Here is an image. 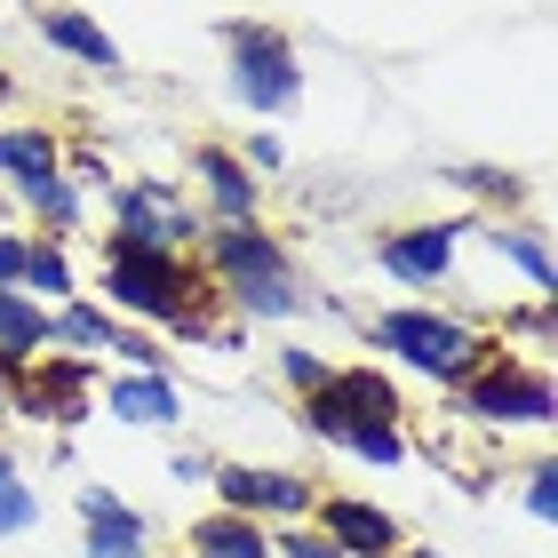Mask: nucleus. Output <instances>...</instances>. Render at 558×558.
Masks as SVG:
<instances>
[{
    "instance_id": "dca6fc26",
    "label": "nucleus",
    "mask_w": 558,
    "mask_h": 558,
    "mask_svg": "<svg viewBox=\"0 0 558 558\" xmlns=\"http://www.w3.org/2000/svg\"><path fill=\"white\" fill-rule=\"evenodd\" d=\"M112 336H120V319L96 295H72L48 312V351H64V360H112Z\"/></svg>"
},
{
    "instance_id": "39448f33",
    "label": "nucleus",
    "mask_w": 558,
    "mask_h": 558,
    "mask_svg": "<svg viewBox=\"0 0 558 558\" xmlns=\"http://www.w3.org/2000/svg\"><path fill=\"white\" fill-rule=\"evenodd\" d=\"M454 399H463V415L487 423V430H511V423L550 430V423H558V384H550V367L511 360V343H495L487 360L454 384Z\"/></svg>"
},
{
    "instance_id": "ddd939ff",
    "label": "nucleus",
    "mask_w": 558,
    "mask_h": 558,
    "mask_svg": "<svg viewBox=\"0 0 558 558\" xmlns=\"http://www.w3.org/2000/svg\"><path fill=\"white\" fill-rule=\"evenodd\" d=\"M96 415H112L120 430H175L184 423V384H175V367H112L96 384Z\"/></svg>"
},
{
    "instance_id": "b1692460",
    "label": "nucleus",
    "mask_w": 558,
    "mask_h": 558,
    "mask_svg": "<svg viewBox=\"0 0 558 558\" xmlns=\"http://www.w3.org/2000/svg\"><path fill=\"white\" fill-rule=\"evenodd\" d=\"M343 463H367V471H399V463H415V447H408V423H360L351 439L336 447Z\"/></svg>"
},
{
    "instance_id": "cd10ccee",
    "label": "nucleus",
    "mask_w": 558,
    "mask_h": 558,
    "mask_svg": "<svg viewBox=\"0 0 558 558\" xmlns=\"http://www.w3.org/2000/svg\"><path fill=\"white\" fill-rule=\"evenodd\" d=\"M271 558H343V550L327 543L312 519H295V526H271Z\"/></svg>"
},
{
    "instance_id": "1a4fd4ad",
    "label": "nucleus",
    "mask_w": 558,
    "mask_h": 558,
    "mask_svg": "<svg viewBox=\"0 0 558 558\" xmlns=\"http://www.w3.org/2000/svg\"><path fill=\"white\" fill-rule=\"evenodd\" d=\"M471 223L463 216H423V223H391V232H375V271L391 279V288L408 295H439L454 279V256H463Z\"/></svg>"
},
{
    "instance_id": "9b49d317",
    "label": "nucleus",
    "mask_w": 558,
    "mask_h": 558,
    "mask_svg": "<svg viewBox=\"0 0 558 558\" xmlns=\"http://www.w3.org/2000/svg\"><path fill=\"white\" fill-rule=\"evenodd\" d=\"M72 511H81V558H160V519L129 502L120 487H88L72 495Z\"/></svg>"
},
{
    "instance_id": "6e6552de",
    "label": "nucleus",
    "mask_w": 558,
    "mask_h": 558,
    "mask_svg": "<svg viewBox=\"0 0 558 558\" xmlns=\"http://www.w3.org/2000/svg\"><path fill=\"white\" fill-rule=\"evenodd\" d=\"M295 415H303V430H312V439L343 447L360 423H408V391H399L375 360H360V367H336Z\"/></svg>"
},
{
    "instance_id": "393cba45",
    "label": "nucleus",
    "mask_w": 558,
    "mask_h": 558,
    "mask_svg": "<svg viewBox=\"0 0 558 558\" xmlns=\"http://www.w3.org/2000/svg\"><path fill=\"white\" fill-rule=\"evenodd\" d=\"M519 511L535 526H558V454H526L519 463Z\"/></svg>"
},
{
    "instance_id": "2f4dec72",
    "label": "nucleus",
    "mask_w": 558,
    "mask_h": 558,
    "mask_svg": "<svg viewBox=\"0 0 558 558\" xmlns=\"http://www.w3.org/2000/svg\"><path fill=\"white\" fill-rule=\"evenodd\" d=\"M24 232H0V288H24Z\"/></svg>"
},
{
    "instance_id": "72a5a7b5",
    "label": "nucleus",
    "mask_w": 558,
    "mask_h": 558,
    "mask_svg": "<svg viewBox=\"0 0 558 558\" xmlns=\"http://www.w3.org/2000/svg\"><path fill=\"white\" fill-rule=\"evenodd\" d=\"M175 558H184V550H175Z\"/></svg>"
},
{
    "instance_id": "412c9836",
    "label": "nucleus",
    "mask_w": 558,
    "mask_h": 558,
    "mask_svg": "<svg viewBox=\"0 0 558 558\" xmlns=\"http://www.w3.org/2000/svg\"><path fill=\"white\" fill-rule=\"evenodd\" d=\"M16 199L33 208L40 240H72V232H81V216H88V199H81V184H72L64 168H57V175H40V184H24Z\"/></svg>"
},
{
    "instance_id": "9d476101",
    "label": "nucleus",
    "mask_w": 558,
    "mask_h": 558,
    "mask_svg": "<svg viewBox=\"0 0 558 558\" xmlns=\"http://www.w3.org/2000/svg\"><path fill=\"white\" fill-rule=\"evenodd\" d=\"M208 487H216V511H240V519H264V526H295V519H312V502H319V478L312 471L232 463V454L208 471Z\"/></svg>"
},
{
    "instance_id": "aec40b11",
    "label": "nucleus",
    "mask_w": 558,
    "mask_h": 558,
    "mask_svg": "<svg viewBox=\"0 0 558 558\" xmlns=\"http://www.w3.org/2000/svg\"><path fill=\"white\" fill-rule=\"evenodd\" d=\"M48 351V303L24 288H0V367H33Z\"/></svg>"
},
{
    "instance_id": "f257e3e1",
    "label": "nucleus",
    "mask_w": 558,
    "mask_h": 558,
    "mask_svg": "<svg viewBox=\"0 0 558 558\" xmlns=\"http://www.w3.org/2000/svg\"><path fill=\"white\" fill-rule=\"evenodd\" d=\"M96 303L112 319L120 312L151 319L160 336L184 319H223V295L199 271V256H168V247H136V240H112V232H105V256H96Z\"/></svg>"
},
{
    "instance_id": "7c9ffc66",
    "label": "nucleus",
    "mask_w": 558,
    "mask_h": 558,
    "mask_svg": "<svg viewBox=\"0 0 558 558\" xmlns=\"http://www.w3.org/2000/svg\"><path fill=\"white\" fill-rule=\"evenodd\" d=\"M168 478H175V487H208V471H216V454L208 447H175L168 454V463H160Z\"/></svg>"
},
{
    "instance_id": "4468645a",
    "label": "nucleus",
    "mask_w": 558,
    "mask_h": 558,
    "mask_svg": "<svg viewBox=\"0 0 558 558\" xmlns=\"http://www.w3.org/2000/svg\"><path fill=\"white\" fill-rule=\"evenodd\" d=\"M24 24L57 48V57H72V64H88V72H129V57H120V40L96 24L88 9H72V0H33L24 9Z\"/></svg>"
},
{
    "instance_id": "5701e85b",
    "label": "nucleus",
    "mask_w": 558,
    "mask_h": 558,
    "mask_svg": "<svg viewBox=\"0 0 558 558\" xmlns=\"http://www.w3.org/2000/svg\"><path fill=\"white\" fill-rule=\"evenodd\" d=\"M40 519H48V511H40V487L24 478V454L0 447V543H24Z\"/></svg>"
},
{
    "instance_id": "7ed1b4c3",
    "label": "nucleus",
    "mask_w": 558,
    "mask_h": 558,
    "mask_svg": "<svg viewBox=\"0 0 558 558\" xmlns=\"http://www.w3.org/2000/svg\"><path fill=\"white\" fill-rule=\"evenodd\" d=\"M360 336H367V351H384V360L415 367L423 384H439V391H454V384H463V375L502 343L495 327L447 312V303H391V312L360 319Z\"/></svg>"
},
{
    "instance_id": "473e14b6",
    "label": "nucleus",
    "mask_w": 558,
    "mask_h": 558,
    "mask_svg": "<svg viewBox=\"0 0 558 558\" xmlns=\"http://www.w3.org/2000/svg\"><path fill=\"white\" fill-rule=\"evenodd\" d=\"M399 558H447V550H430V543H408V550H399Z\"/></svg>"
},
{
    "instance_id": "2eb2a0df",
    "label": "nucleus",
    "mask_w": 558,
    "mask_h": 558,
    "mask_svg": "<svg viewBox=\"0 0 558 558\" xmlns=\"http://www.w3.org/2000/svg\"><path fill=\"white\" fill-rule=\"evenodd\" d=\"M192 175H199V199H208V223H264V184L240 168L232 144H192Z\"/></svg>"
},
{
    "instance_id": "0eeeda50",
    "label": "nucleus",
    "mask_w": 558,
    "mask_h": 558,
    "mask_svg": "<svg viewBox=\"0 0 558 558\" xmlns=\"http://www.w3.org/2000/svg\"><path fill=\"white\" fill-rule=\"evenodd\" d=\"M96 360H64V351H40L33 367H16L9 375V415L16 423H40V430H57V439H72L88 415H96Z\"/></svg>"
},
{
    "instance_id": "bb28decb",
    "label": "nucleus",
    "mask_w": 558,
    "mask_h": 558,
    "mask_svg": "<svg viewBox=\"0 0 558 558\" xmlns=\"http://www.w3.org/2000/svg\"><path fill=\"white\" fill-rule=\"evenodd\" d=\"M447 184H463V192H495L502 208H519V199H526V175H511V168H447Z\"/></svg>"
},
{
    "instance_id": "423d86ee",
    "label": "nucleus",
    "mask_w": 558,
    "mask_h": 558,
    "mask_svg": "<svg viewBox=\"0 0 558 558\" xmlns=\"http://www.w3.org/2000/svg\"><path fill=\"white\" fill-rule=\"evenodd\" d=\"M112 240H136V247H168V256H199V240H208V216L192 208L175 184H151V175H120L105 192Z\"/></svg>"
},
{
    "instance_id": "a878e982",
    "label": "nucleus",
    "mask_w": 558,
    "mask_h": 558,
    "mask_svg": "<svg viewBox=\"0 0 558 558\" xmlns=\"http://www.w3.org/2000/svg\"><path fill=\"white\" fill-rule=\"evenodd\" d=\"M327 375H336V360H327V351H312V343H279V384H288L295 399H312Z\"/></svg>"
},
{
    "instance_id": "6ab92c4d",
    "label": "nucleus",
    "mask_w": 558,
    "mask_h": 558,
    "mask_svg": "<svg viewBox=\"0 0 558 558\" xmlns=\"http://www.w3.org/2000/svg\"><path fill=\"white\" fill-rule=\"evenodd\" d=\"M487 247H495V256L502 264H511L519 279H526V288H535L543 303H550V288H558V264H550V240H543V223H487Z\"/></svg>"
},
{
    "instance_id": "f8f14e48",
    "label": "nucleus",
    "mask_w": 558,
    "mask_h": 558,
    "mask_svg": "<svg viewBox=\"0 0 558 558\" xmlns=\"http://www.w3.org/2000/svg\"><path fill=\"white\" fill-rule=\"evenodd\" d=\"M312 526H319L343 558H399V550H408V519L384 511L375 495H336V487H319Z\"/></svg>"
},
{
    "instance_id": "f3484780",
    "label": "nucleus",
    "mask_w": 558,
    "mask_h": 558,
    "mask_svg": "<svg viewBox=\"0 0 558 558\" xmlns=\"http://www.w3.org/2000/svg\"><path fill=\"white\" fill-rule=\"evenodd\" d=\"M184 558H271V526L240 511H199L184 526Z\"/></svg>"
},
{
    "instance_id": "c85d7f7f",
    "label": "nucleus",
    "mask_w": 558,
    "mask_h": 558,
    "mask_svg": "<svg viewBox=\"0 0 558 558\" xmlns=\"http://www.w3.org/2000/svg\"><path fill=\"white\" fill-rule=\"evenodd\" d=\"M240 168H247V175H256V184H264V175H279V168H288V144H279L271 129L240 136Z\"/></svg>"
},
{
    "instance_id": "4be33fe9",
    "label": "nucleus",
    "mask_w": 558,
    "mask_h": 558,
    "mask_svg": "<svg viewBox=\"0 0 558 558\" xmlns=\"http://www.w3.org/2000/svg\"><path fill=\"white\" fill-rule=\"evenodd\" d=\"M24 295L48 303V312L81 295V271H72V247L64 240H33V247H24Z\"/></svg>"
},
{
    "instance_id": "20e7f679",
    "label": "nucleus",
    "mask_w": 558,
    "mask_h": 558,
    "mask_svg": "<svg viewBox=\"0 0 558 558\" xmlns=\"http://www.w3.org/2000/svg\"><path fill=\"white\" fill-rule=\"evenodd\" d=\"M216 40H223V88H232V105L247 120H279V112L303 105V57H295V40L279 33V24L223 16Z\"/></svg>"
},
{
    "instance_id": "f03ea898",
    "label": "nucleus",
    "mask_w": 558,
    "mask_h": 558,
    "mask_svg": "<svg viewBox=\"0 0 558 558\" xmlns=\"http://www.w3.org/2000/svg\"><path fill=\"white\" fill-rule=\"evenodd\" d=\"M199 271L216 279V295L232 303L240 319H303L312 312V288H303L295 271V247L264 232V223H208V240H199Z\"/></svg>"
},
{
    "instance_id": "a211bd4d",
    "label": "nucleus",
    "mask_w": 558,
    "mask_h": 558,
    "mask_svg": "<svg viewBox=\"0 0 558 558\" xmlns=\"http://www.w3.org/2000/svg\"><path fill=\"white\" fill-rule=\"evenodd\" d=\"M64 168V136L57 129H40V120H9L0 129V175L24 192V184H40V175H57Z\"/></svg>"
},
{
    "instance_id": "c756f323",
    "label": "nucleus",
    "mask_w": 558,
    "mask_h": 558,
    "mask_svg": "<svg viewBox=\"0 0 558 558\" xmlns=\"http://www.w3.org/2000/svg\"><path fill=\"white\" fill-rule=\"evenodd\" d=\"M112 360H120V367H168V343H151V336H136V327H120V336H112Z\"/></svg>"
}]
</instances>
